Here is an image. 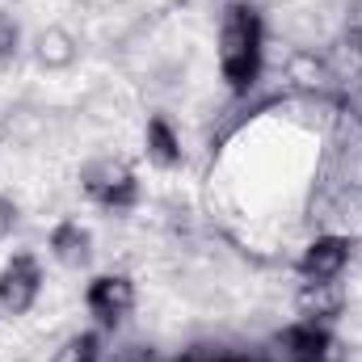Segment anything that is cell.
<instances>
[{
	"label": "cell",
	"mask_w": 362,
	"mask_h": 362,
	"mask_svg": "<svg viewBox=\"0 0 362 362\" xmlns=\"http://www.w3.org/2000/svg\"><path fill=\"white\" fill-rule=\"evenodd\" d=\"M262 55H266V30L253 4L236 0L223 8L219 21V72L232 93H249L262 76Z\"/></svg>",
	"instance_id": "cell-1"
},
{
	"label": "cell",
	"mask_w": 362,
	"mask_h": 362,
	"mask_svg": "<svg viewBox=\"0 0 362 362\" xmlns=\"http://www.w3.org/2000/svg\"><path fill=\"white\" fill-rule=\"evenodd\" d=\"M17 47H21V30L8 13H0V59H13Z\"/></svg>",
	"instance_id": "cell-12"
},
{
	"label": "cell",
	"mask_w": 362,
	"mask_h": 362,
	"mask_svg": "<svg viewBox=\"0 0 362 362\" xmlns=\"http://www.w3.org/2000/svg\"><path fill=\"white\" fill-rule=\"evenodd\" d=\"M13 228H17V202L0 194V245L13 236Z\"/></svg>",
	"instance_id": "cell-13"
},
{
	"label": "cell",
	"mask_w": 362,
	"mask_h": 362,
	"mask_svg": "<svg viewBox=\"0 0 362 362\" xmlns=\"http://www.w3.org/2000/svg\"><path fill=\"white\" fill-rule=\"evenodd\" d=\"M148 156H152V165H160V169L181 165V144H177V135H173V127H169L165 118H152V122H148Z\"/></svg>",
	"instance_id": "cell-10"
},
{
	"label": "cell",
	"mask_w": 362,
	"mask_h": 362,
	"mask_svg": "<svg viewBox=\"0 0 362 362\" xmlns=\"http://www.w3.org/2000/svg\"><path fill=\"white\" fill-rule=\"evenodd\" d=\"M81 185H85V194H89L93 202L105 206V211H127V206H135V198H139L135 169H131L127 160H114V156H101V160L85 165Z\"/></svg>",
	"instance_id": "cell-2"
},
{
	"label": "cell",
	"mask_w": 362,
	"mask_h": 362,
	"mask_svg": "<svg viewBox=\"0 0 362 362\" xmlns=\"http://www.w3.org/2000/svg\"><path fill=\"white\" fill-rule=\"evenodd\" d=\"M346 266H350V236H337V232L316 236V240L303 249V257H299V274H303V282L341 278Z\"/></svg>",
	"instance_id": "cell-5"
},
{
	"label": "cell",
	"mask_w": 362,
	"mask_h": 362,
	"mask_svg": "<svg viewBox=\"0 0 362 362\" xmlns=\"http://www.w3.org/2000/svg\"><path fill=\"white\" fill-rule=\"evenodd\" d=\"M51 253H55L59 266L81 270L93 257V236L76 223V219H64V223H55V232H51Z\"/></svg>",
	"instance_id": "cell-9"
},
{
	"label": "cell",
	"mask_w": 362,
	"mask_h": 362,
	"mask_svg": "<svg viewBox=\"0 0 362 362\" xmlns=\"http://www.w3.org/2000/svg\"><path fill=\"white\" fill-rule=\"evenodd\" d=\"M42 295V266L34 253H13L0 270V308L8 316H25Z\"/></svg>",
	"instance_id": "cell-3"
},
{
	"label": "cell",
	"mask_w": 362,
	"mask_h": 362,
	"mask_svg": "<svg viewBox=\"0 0 362 362\" xmlns=\"http://www.w3.org/2000/svg\"><path fill=\"white\" fill-rule=\"evenodd\" d=\"M278 346L286 350L291 362H325L329 350H333V337L325 333L320 320H299V325H291V329L278 337Z\"/></svg>",
	"instance_id": "cell-7"
},
{
	"label": "cell",
	"mask_w": 362,
	"mask_h": 362,
	"mask_svg": "<svg viewBox=\"0 0 362 362\" xmlns=\"http://www.w3.org/2000/svg\"><path fill=\"white\" fill-rule=\"evenodd\" d=\"M341 308H346V286H341V278H325V282H303L299 286V295H295V312L303 316V320H333V316H341Z\"/></svg>",
	"instance_id": "cell-6"
},
{
	"label": "cell",
	"mask_w": 362,
	"mask_h": 362,
	"mask_svg": "<svg viewBox=\"0 0 362 362\" xmlns=\"http://www.w3.org/2000/svg\"><path fill=\"white\" fill-rule=\"evenodd\" d=\"M51 362H101V337L97 333H72Z\"/></svg>",
	"instance_id": "cell-11"
},
{
	"label": "cell",
	"mask_w": 362,
	"mask_h": 362,
	"mask_svg": "<svg viewBox=\"0 0 362 362\" xmlns=\"http://www.w3.org/2000/svg\"><path fill=\"white\" fill-rule=\"evenodd\" d=\"M34 59H38V68H47V72H68V68L81 59V38H76L72 30H64V25H47V30L34 38Z\"/></svg>",
	"instance_id": "cell-8"
},
{
	"label": "cell",
	"mask_w": 362,
	"mask_h": 362,
	"mask_svg": "<svg viewBox=\"0 0 362 362\" xmlns=\"http://www.w3.org/2000/svg\"><path fill=\"white\" fill-rule=\"evenodd\" d=\"M85 308L97 316V325L114 329L135 312V282L127 274H97L85 291Z\"/></svg>",
	"instance_id": "cell-4"
},
{
	"label": "cell",
	"mask_w": 362,
	"mask_h": 362,
	"mask_svg": "<svg viewBox=\"0 0 362 362\" xmlns=\"http://www.w3.org/2000/svg\"><path fill=\"white\" fill-rule=\"evenodd\" d=\"M350 38H354V42H362V4L350 13Z\"/></svg>",
	"instance_id": "cell-14"
}]
</instances>
